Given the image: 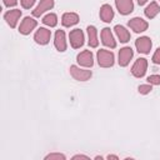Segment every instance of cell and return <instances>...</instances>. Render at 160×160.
<instances>
[{
    "label": "cell",
    "instance_id": "cell-1",
    "mask_svg": "<svg viewBox=\"0 0 160 160\" xmlns=\"http://www.w3.org/2000/svg\"><path fill=\"white\" fill-rule=\"evenodd\" d=\"M98 62L101 68H110L114 65V54L111 51L100 49L98 51Z\"/></svg>",
    "mask_w": 160,
    "mask_h": 160
},
{
    "label": "cell",
    "instance_id": "cell-2",
    "mask_svg": "<svg viewBox=\"0 0 160 160\" xmlns=\"http://www.w3.org/2000/svg\"><path fill=\"white\" fill-rule=\"evenodd\" d=\"M146 68H148V60L144 58H139L131 68V74L135 78H142L146 72Z\"/></svg>",
    "mask_w": 160,
    "mask_h": 160
},
{
    "label": "cell",
    "instance_id": "cell-3",
    "mask_svg": "<svg viewBox=\"0 0 160 160\" xmlns=\"http://www.w3.org/2000/svg\"><path fill=\"white\" fill-rule=\"evenodd\" d=\"M70 74L78 81H86L92 75L90 70H84V69H80V68H78L75 65H71L70 66Z\"/></svg>",
    "mask_w": 160,
    "mask_h": 160
},
{
    "label": "cell",
    "instance_id": "cell-4",
    "mask_svg": "<svg viewBox=\"0 0 160 160\" xmlns=\"http://www.w3.org/2000/svg\"><path fill=\"white\" fill-rule=\"evenodd\" d=\"M70 38V44L74 49H79L84 45V32L80 29H74L69 34Z\"/></svg>",
    "mask_w": 160,
    "mask_h": 160
},
{
    "label": "cell",
    "instance_id": "cell-5",
    "mask_svg": "<svg viewBox=\"0 0 160 160\" xmlns=\"http://www.w3.org/2000/svg\"><path fill=\"white\" fill-rule=\"evenodd\" d=\"M36 25H38L36 20H34V19L30 18V16H26V18L21 21V24H20V26H19V31H20V34H22V35H28V34H30V32L36 28Z\"/></svg>",
    "mask_w": 160,
    "mask_h": 160
},
{
    "label": "cell",
    "instance_id": "cell-6",
    "mask_svg": "<svg viewBox=\"0 0 160 160\" xmlns=\"http://www.w3.org/2000/svg\"><path fill=\"white\" fill-rule=\"evenodd\" d=\"M151 45H152V42H151L150 38H148V36L138 38L136 41H135V46H136L138 51L141 52V54H149L150 49H151Z\"/></svg>",
    "mask_w": 160,
    "mask_h": 160
},
{
    "label": "cell",
    "instance_id": "cell-7",
    "mask_svg": "<svg viewBox=\"0 0 160 160\" xmlns=\"http://www.w3.org/2000/svg\"><path fill=\"white\" fill-rule=\"evenodd\" d=\"M78 62L81 65V66H85V68H91L92 64H94V59H92V54L90 50H84L81 51L78 58H76Z\"/></svg>",
    "mask_w": 160,
    "mask_h": 160
},
{
    "label": "cell",
    "instance_id": "cell-8",
    "mask_svg": "<svg viewBox=\"0 0 160 160\" xmlns=\"http://www.w3.org/2000/svg\"><path fill=\"white\" fill-rule=\"evenodd\" d=\"M50 36H51L50 30H48V29H45V28H40V29L35 32L34 40H35L38 44H40V45H46V44L49 42V40H50Z\"/></svg>",
    "mask_w": 160,
    "mask_h": 160
},
{
    "label": "cell",
    "instance_id": "cell-9",
    "mask_svg": "<svg viewBox=\"0 0 160 160\" xmlns=\"http://www.w3.org/2000/svg\"><path fill=\"white\" fill-rule=\"evenodd\" d=\"M132 55H134V52H132L131 48L125 46V48L120 49V51H119V65L120 66H126L130 62Z\"/></svg>",
    "mask_w": 160,
    "mask_h": 160
},
{
    "label": "cell",
    "instance_id": "cell-10",
    "mask_svg": "<svg viewBox=\"0 0 160 160\" xmlns=\"http://www.w3.org/2000/svg\"><path fill=\"white\" fill-rule=\"evenodd\" d=\"M115 5L119 12L122 15H128L134 10L132 0H115Z\"/></svg>",
    "mask_w": 160,
    "mask_h": 160
},
{
    "label": "cell",
    "instance_id": "cell-11",
    "mask_svg": "<svg viewBox=\"0 0 160 160\" xmlns=\"http://www.w3.org/2000/svg\"><path fill=\"white\" fill-rule=\"evenodd\" d=\"M128 25L135 31V32H142L148 29V22L145 20H142L141 18H132L131 20H129Z\"/></svg>",
    "mask_w": 160,
    "mask_h": 160
},
{
    "label": "cell",
    "instance_id": "cell-12",
    "mask_svg": "<svg viewBox=\"0 0 160 160\" xmlns=\"http://www.w3.org/2000/svg\"><path fill=\"white\" fill-rule=\"evenodd\" d=\"M21 16V10L19 9H14V10H9L8 12H5L4 15V19L6 20L8 25L10 28H15L16 26V22L19 20V18Z\"/></svg>",
    "mask_w": 160,
    "mask_h": 160
},
{
    "label": "cell",
    "instance_id": "cell-13",
    "mask_svg": "<svg viewBox=\"0 0 160 160\" xmlns=\"http://www.w3.org/2000/svg\"><path fill=\"white\" fill-rule=\"evenodd\" d=\"M101 40H102V44L105 46H109L111 49H114L116 46L115 39H114V36H112V34H111V31H110L109 28H104L101 30Z\"/></svg>",
    "mask_w": 160,
    "mask_h": 160
},
{
    "label": "cell",
    "instance_id": "cell-14",
    "mask_svg": "<svg viewBox=\"0 0 160 160\" xmlns=\"http://www.w3.org/2000/svg\"><path fill=\"white\" fill-rule=\"evenodd\" d=\"M52 6H54V0H40L39 5L35 8V10H32V15L38 18L46 10H50Z\"/></svg>",
    "mask_w": 160,
    "mask_h": 160
},
{
    "label": "cell",
    "instance_id": "cell-15",
    "mask_svg": "<svg viewBox=\"0 0 160 160\" xmlns=\"http://www.w3.org/2000/svg\"><path fill=\"white\" fill-rule=\"evenodd\" d=\"M54 45L59 51H65L66 50V40H65V32L62 30H58L55 32V40Z\"/></svg>",
    "mask_w": 160,
    "mask_h": 160
},
{
    "label": "cell",
    "instance_id": "cell-16",
    "mask_svg": "<svg viewBox=\"0 0 160 160\" xmlns=\"http://www.w3.org/2000/svg\"><path fill=\"white\" fill-rule=\"evenodd\" d=\"M114 18V10L109 4H104L100 8V19L105 22H110Z\"/></svg>",
    "mask_w": 160,
    "mask_h": 160
},
{
    "label": "cell",
    "instance_id": "cell-17",
    "mask_svg": "<svg viewBox=\"0 0 160 160\" xmlns=\"http://www.w3.org/2000/svg\"><path fill=\"white\" fill-rule=\"evenodd\" d=\"M79 22V16L75 12H65L61 18V24L66 28H70Z\"/></svg>",
    "mask_w": 160,
    "mask_h": 160
},
{
    "label": "cell",
    "instance_id": "cell-18",
    "mask_svg": "<svg viewBox=\"0 0 160 160\" xmlns=\"http://www.w3.org/2000/svg\"><path fill=\"white\" fill-rule=\"evenodd\" d=\"M88 36H89V46L98 48L99 40H98V31H96L95 26H92V25L88 26Z\"/></svg>",
    "mask_w": 160,
    "mask_h": 160
},
{
    "label": "cell",
    "instance_id": "cell-19",
    "mask_svg": "<svg viewBox=\"0 0 160 160\" xmlns=\"http://www.w3.org/2000/svg\"><path fill=\"white\" fill-rule=\"evenodd\" d=\"M114 30H115V32H116V35H118V38H119V40H120L121 42H128V41L130 40V32H129L124 26L116 25V26L114 28Z\"/></svg>",
    "mask_w": 160,
    "mask_h": 160
},
{
    "label": "cell",
    "instance_id": "cell-20",
    "mask_svg": "<svg viewBox=\"0 0 160 160\" xmlns=\"http://www.w3.org/2000/svg\"><path fill=\"white\" fill-rule=\"evenodd\" d=\"M144 12H145L146 18H149V19H154V18L160 12V6L158 5V2L152 1V2H150L149 6H146V9L144 10Z\"/></svg>",
    "mask_w": 160,
    "mask_h": 160
},
{
    "label": "cell",
    "instance_id": "cell-21",
    "mask_svg": "<svg viewBox=\"0 0 160 160\" xmlns=\"http://www.w3.org/2000/svg\"><path fill=\"white\" fill-rule=\"evenodd\" d=\"M42 22L45 24V25H48V26H50V28H54V26H56V24H58V18H56V15L55 14H48V15H45L44 18H42Z\"/></svg>",
    "mask_w": 160,
    "mask_h": 160
},
{
    "label": "cell",
    "instance_id": "cell-22",
    "mask_svg": "<svg viewBox=\"0 0 160 160\" xmlns=\"http://www.w3.org/2000/svg\"><path fill=\"white\" fill-rule=\"evenodd\" d=\"M138 90H139V92L140 94H149L151 90H152V88H151V84H144V85H140L139 88H138Z\"/></svg>",
    "mask_w": 160,
    "mask_h": 160
},
{
    "label": "cell",
    "instance_id": "cell-23",
    "mask_svg": "<svg viewBox=\"0 0 160 160\" xmlns=\"http://www.w3.org/2000/svg\"><path fill=\"white\" fill-rule=\"evenodd\" d=\"M148 82L151 85H160V75H150L148 78Z\"/></svg>",
    "mask_w": 160,
    "mask_h": 160
},
{
    "label": "cell",
    "instance_id": "cell-24",
    "mask_svg": "<svg viewBox=\"0 0 160 160\" xmlns=\"http://www.w3.org/2000/svg\"><path fill=\"white\" fill-rule=\"evenodd\" d=\"M46 160H54V159H58V160H65V155L64 154H59V152H55V154H49V155H46V158H45Z\"/></svg>",
    "mask_w": 160,
    "mask_h": 160
},
{
    "label": "cell",
    "instance_id": "cell-25",
    "mask_svg": "<svg viewBox=\"0 0 160 160\" xmlns=\"http://www.w3.org/2000/svg\"><path fill=\"white\" fill-rule=\"evenodd\" d=\"M36 0H21V6L24 9H30L34 4H35Z\"/></svg>",
    "mask_w": 160,
    "mask_h": 160
},
{
    "label": "cell",
    "instance_id": "cell-26",
    "mask_svg": "<svg viewBox=\"0 0 160 160\" xmlns=\"http://www.w3.org/2000/svg\"><path fill=\"white\" fill-rule=\"evenodd\" d=\"M152 62L154 64H160V48H158L155 54L152 55Z\"/></svg>",
    "mask_w": 160,
    "mask_h": 160
},
{
    "label": "cell",
    "instance_id": "cell-27",
    "mask_svg": "<svg viewBox=\"0 0 160 160\" xmlns=\"http://www.w3.org/2000/svg\"><path fill=\"white\" fill-rule=\"evenodd\" d=\"M16 2H18V0H4V5L5 6H15L16 5Z\"/></svg>",
    "mask_w": 160,
    "mask_h": 160
},
{
    "label": "cell",
    "instance_id": "cell-28",
    "mask_svg": "<svg viewBox=\"0 0 160 160\" xmlns=\"http://www.w3.org/2000/svg\"><path fill=\"white\" fill-rule=\"evenodd\" d=\"M72 159L75 160V159H89V158H88L86 155H75V156H74Z\"/></svg>",
    "mask_w": 160,
    "mask_h": 160
},
{
    "label": "cell",
    "instance_id": "cell-29",
    "mask_svg": "<svg viewBox=\"0 0 160 160\" xmlns=\"http://www.w3.org/2000/svg\"><path fill=\"white\" fill-rule=\"evenodd\" d=\"M146 1H148V0H138V4H139V5H144Z\"/></svg>",
    "mask_w": 160,
    "mask_h": 160
},
{
    "label": "cell",
    "instance_id": "cell-30",
    "mask_svg": "<svg viewBox=\"0 0 160 160\" xmlns=\"http://www.w3.org/2000/svg\"><path fill=\"white\" fill-rule=\"evenodd\" d=\"M108 159H115V160H116L118 156H116V155H108Z\"/></svg>",
    "mask_w": 160,
    "mask_h": 160
}]
</instances>
